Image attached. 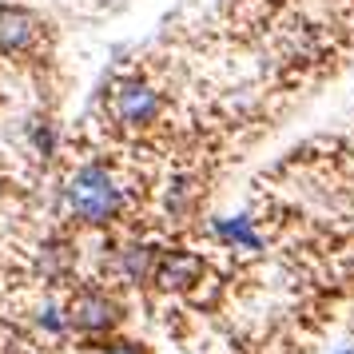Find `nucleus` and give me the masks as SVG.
<instances>
[{"label":"nucleus","mask_w":354,"mask_h":354,"mask_svg":"<svg viewBox=\"0 0 354 354\" xmlns=\"http://www.w3.org/2000/svg\"><path fill=\"white\" fill-rule=\"evenodd\" d=\"M68 322H72L76 330H104V326L115 322V306L108 303L104 295H80V299L72 303Z\"/></svg>","instance_id":"20e7f679"},{"label":"nucleus","mask_w":354,"mask_h":354,"mask_svg":"<svg viewBox=\"0 0 354 354\" xmlns=\"http://www.w3.org/2000/svg\"><path fill=\"white\" fill-rule=\"evenodd\" d=\"M195 274H199V263H195V259L171 255V259H167V267L160 271V283H163V287H183V283L195 279Z\"/></svg>","instance_id":"39448f33"},{"label":"nucleus","mask_w":354,"mask_h":354,"mask_svg":"<svg viewBox=\"0 0 354 354\" xmlns=\"http://www.w3.org/2000/svg\"><path fill=\"white\" fill-rule=\"evenodd\" d=\"M68 207L88 223H108L120 211V187L104 167H84L68 183Z\"/></svg>","instance_id":"f257e3e1"},{"label":"nucleus","mask_w":354,"mask_h":354,"mask_svg":"<svg viewBox=\"0 0 354 354\" xmlns=\"http://www.w3.org/2000/svg\"><path fill=\"white\" fill-rule=\"evenodd\" d=\"M215 231H219L223 239H231V243H243L247 251H259V235L247 227V219H223Z\"/></svg>","instance_id":"423d86ee"},{"label":"nucleus","mask_w":354,"mask_h":354,"mask_svg":"<svg viewBox=\"0 0 354 354\" xmlns=\"http://www.w3.org/2000/svg\"><path fill=\"white\" fill-rule=\"evenodd\" d=\"M124 267H128L131 279H144V274L151 271V251H147V247H131L128 255H124Z\"/></svg>","instance_id":"0eeeda50"},{"label":"nucleus","mask_w":354,"mask_h":354,"mask_svg":"<svg viewBox=\"0 0 354 354\" xmlns=\"http://www.w3.org/2000/svg\"><path fill=\"white\" fill-rule=\"evenodd\" d=\"M36 40V17L24 8H0V52H24Z\"/></svg>","instance_id":"7ed1b4c3"},{"label":"nucleus","mask_w":354,"mask_h":354,"mask_svg":"<svg viewBox=\"0 0 354 354\" xmlns=\"http://www.w3.org/2000/svg\"><path fill=\"white\" fill-rule=\"evenodd\" d=\"M156 112H160V96L151 88H144V84H120V92H115V115L124 124H147Z\"/></svg>","instance_id":"f03ea898"},{"label":"nucleus","mask_w":354,"mask_h":354,"mask_svg":"<svg viewBox=\"0 0 354 354\" xmlns=\"http://www.w3.org/2000/svg\"><path fill=\"white\" fill-rule=\"evenodd\" d=\"M108 354H140L136 346H115V351H108Z\"/></svg>","instance_id":"6e6552de"}]
</instances>
